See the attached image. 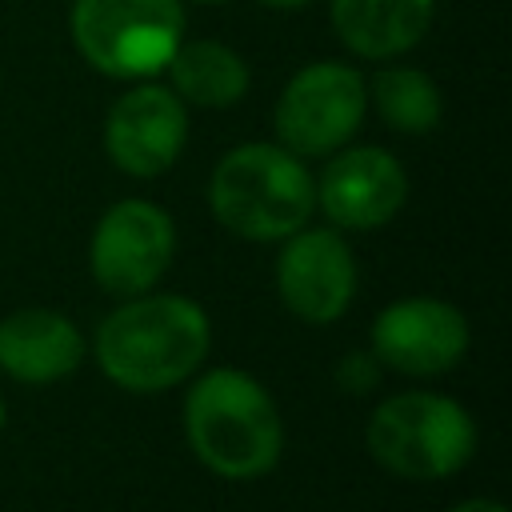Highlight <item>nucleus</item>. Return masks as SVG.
<instances>
[{"label":"nucleus","mask_w":512,"mask_h":512,"mask_svg":"<svg viewBox=\"0 0 512 512\" xmlns=\"http://www.w3.org/2000/svg\"><path fill=\"white\" fill-rule=\"evenodd\" d=\"M76 52L112 80L156 76L184 40L180 0H76L68 16Z\"/></svg>","instance_id":"nucleus-5"},{"label":"nucleus","mask_w":512,"mask_h":512,"mask_svg":"<svg viewBox=\"0 0 512 512\" xmlns=\"http://www.w3.org/2000/svg\"><path fill=\"white\" fill-rule=\"evenodd\" d=\"M264 8H276V12H292V8H304V4H312V0H260Z\"/></svg>","instance_id":"nucleus-17"},{"label":"nucleus","mask_w":512,"mask_h":512,"mask_svg":"<svg viewBox=\"0 0 512 512\" xmlns=\"http://www.w3.org/2000/svg\"><path fill=\"white\" fill-rule=\"evenodd\" d=\"M368 452L400 480H440L472 460L476 424L440 392H400L372 412Z\"/></svg>","instance_id":"nucleus-4"},{"label":"nucleus","mask_w":512,"mask_h":512,"mask_svg":"<svg viewBox=\"0 0 512 512\" xmlns=\"http://www.w3.org/2000/svg\"><path fill=\"white\" fill-rule=\"evenodd\" d=\"M464 352H468V320L460 308L444 300L408 296L388 304L372 320V356L396 372L436 376L456 368Z\"/></svg>","instance_id":"nucleus-10"},{"label":"nucleus","mask_w":512,"mask_h":512,"mask_svg":"<svg viewBox=\"0 0 512 512\" xmlns=\"http://www.w3.org/2000/svg\"><path fill=\"white\" fill-rule=\"evenodd\" d=\"M172 92L192 108H228L248 92V64L220 40H180L164 64Z\"/></svg>","instance_id":"nucleus-14"},{"label":"nucleus","mask_w":512,"mask_h":512,"mask_svg":"<svg viewBox=\"0 0 512 512\" xmlns=\"http://www.w3.org/2000/svg\"><path fill=\"white\" fill-rule=\"evenodd\" d=\"M364 108V76L340 60H316L300 68L276 100V144L296 156H328L352 140Z\"/></svg>","instance_id":"nucleus-6"},{"label":"nucleus","mask_w":512,"mask_h":512,"mask_svg":"<svg viewBox=\"0 0 512 512\" xmlns=\"http://www.w3.org/2000/svg\"><path fill=\"white\" fill-rule=\"evenodd\" d=\"M184 432L200 464L224 480L264 476L284 448L276 400L240 368H216L192 384L184 400Z\"/></svg>","instance_id":"nucleus-2"},{"label":"nucleus","mask_w":512,"mask_h":512,"mask_svg":"<svg viewBox=\"0 0 512 512\" xmlns=\"http://www.w3.org/2000/svg\"><path fill=\"white\" fill-rule=\"evenodd\" d=\"M336 36L368 60L416 48L432 24L436 0H328Z\"/></svg>","instance_id":"nucleus-13"},{"label":"nucleus","mask_w":512,"mask_h":512,"mask_svg":"<svg viewBox=\"0 0 512 512\" xmlns=\"http://www.w3.org/2000/svg\"><path fill=\"white\" fill-rule=\"evenodd\" d=\"M84 360L80 328L52 308H20L0 320V368L20 384H52Z\"/></svg>","instance_id":"nucleus-12"},{"label":"nucleus","mask_w":512,"mask_h":512,"mask_svg":"<svg viewBox=\"0 0 512 512\" xmlns=\"http://www.w3.org/2000/svg\"><path fill=\"white\" fill-rule=\"evenodd\" d=\"M0 428H4V400H0Z\"/></svg>","instance_id":"nucleus-18"},{"label":"nucleus","mask_w":512,"mask_h":512,"mask_svg":"<svg viewBox=\"0 0 512 512\" xmlns=\"http://www.w3.org/2000/svg\"><path fill=\"white\" fill-rule=\"evenodd\" d=\"M276 288L292 316L304 324H332L356 292V264L340 232L296 228L276 256Z\"/></svg>","instance_id":"nucleus-9"},{"label":"nucleus","mask_w":512,"mask_h":512,"mask_svg":"<svg viewBox=\"0 0 512 512\" xmlns=\"http://www.w3.org/2000/svg\"><path fill=\"white\" fill-rule=\"evenodd\" d=\"M196 4H220V0H196Z\"/></svg>","instance_id":"nucleus-19"},{"label":"nucleus","mask_w":512,"mask_h":512,"mask_svg":"<svg viewBox=\"0 0 512 512\" xmlns=\"http://www.w3.org/2000/svg\"><path fill=\"white\" fill-rule=\"evenodd\" d=\"M452 512H508L500 500H484V496H476V500H464V504H456Z\"/></svg>","instance_id":"nucleus-16"},{"label":"nucleus","mask_w":512,"mask_h":512,"mask_svg":"<svg viewBox=\"0 0 512 512\" xmlns=\"http://www.w3.org/2000/svg\"><path fill=\"white\" fill-rule=\"evenodd\" d=\"M208 316L188 296H128L96 332L104 376L128 392H164L188 380L208 356Z\"/></svg>","instance_id":"nucleus-1"},{"label":"nucleus","mask_w":512,"mask_h":512,"mask_svg":"<svg viewBox=\"0 0 512 512\" xmlns=\"http://www.w3.org/2000/svg\"><path fill=\"white\" fill-rule=\"evenodd\" d=\"M176 248L172 216L152 200H120L112 204L88 244L92 276L112 296H140L148 292Z\"/></svg>","instance_id":"nucleus-7"},{"label":"nucleus","mask_w":512,"mask_h":512,"mask_svg":"<svg viewBox=\"0 0 512 512\" xmlns=\"http://www.w3.org/2000/svg\"><path fill=\"white\" fill-rule=\"evenodd\" d=\"M404 196H408V176L400 160L372 144L336 152L316 184V204L324 208V216L336 228H352V232H372L388 224L404 208Z\"/></svg>","instance_id":"nucleus-11"},{"label":"nucleus","mask_w":512,"mask_h":512,"mask_svg":"<svg viewBox=\"0 0 512 512\" xmlns=\"http://www.w3.org/2000/svg\"><path fill=\"white\" fill-rule=\"evenodd\" d=\"M364 88H368V100L380 112V120L396 132L420 136V132H432L444 116L440 88L420 68H380L372 76V84H364Z\"/></svg>","instance_id":"nucleus-15"},{"label":"nucleus","mask_w":512,"mask_h":512,"mask_svg":"<svg viewBox=\"0 0 512 512\" xmlns=\"http://www.w3.org/2000/svg\"><path fill=\"white\" fill-rule=\"evenodd\" d=\"M188 140V104L164 84H136L128 88L108 120H104V148L112 164L136 180H152L176 164Z\"/></svg>","instance_id":"nucleus-8"},{"label":"nucleus","mask_w":512,"mask_h":512,"mask_svg":"<svg viewBox=\"0 0 512 512\" xmlns=\"http://www.w3.org/2000/svg\"><path fill=\"white\" fill-rule=\"evenodd\" d=\"M212 216L244 240H284L308 224L316 180L284 144H236L208 180Z\"/></svg>","instance_id":"nucleus-3"}]
</instances>
